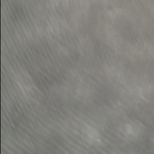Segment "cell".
<instances>
[{
	"label": "cell",
	"mask_w": 154,
	"mask_h": 154,
	"mask_svg": "<svg viewBox=\"0 0 154 154\" xmlns=\"http://www.w3.org/2000/svg\"><path fill=\"white\" fill-rule=\"evenodd\" d=\"M108 1L109 2H112V3H114V2H116V1L117 0H108Z\"/></svg>",
	"instance_id": "obj_2"
},
{
	"label": "cell",
	"mask_w": 154,
	"mask_h": 154,
	"mask_svg": "<svg viewBox=\"0 0 154 154\" xmlns=\"http://www.w3.org/2000/svg\"><path fill=\"white\" fill-rule=\"evenodd\" d=\"M121 11L120 9L119 8H115L113 9L111 12V15L113 18H116L118 16L121 15Z\"/></svg>",
	"instance_id": "obj_1"
}]
</instances>
